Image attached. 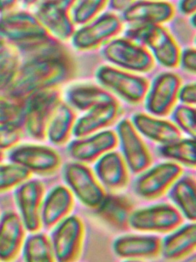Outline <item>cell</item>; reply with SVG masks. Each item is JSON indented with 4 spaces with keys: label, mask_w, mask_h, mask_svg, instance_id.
<instances>
[{
    "label": "cell",
    "mask_w": 196,
    "mask_h": 262,
    "mask_svg": "<svg viewBox=\"0 0 196 262\" xmlns=\"http://www.w3.org/2000/svg\"><path fill=\"white\" fill-rule=\"evenodd\" d=\"M125 37L148 48L158 61L167 68L179 64L180 49L166 29L159 25H138L125 32Z\"/></svg>",
    "instance_id": "cell-1"
},
{
    "label": "cell",
    "mask_w": 196,
    "mask_h": 262,
    "mask_svg": "<svg viewBox=\"0 0 196 262\" xmlns=\"http://www.w3.org/2000/svg\"><path fill=\"white\" fill-rule=\"evenodd\" d=\"M102 55L108 62L132 72H149L155 64L148 49L127 37L112 39L105 44Z\"/></svg>",
    "instance_id": "cell-2"
},
{
    "label": "cell",
    "mask_w": 196,
    "mask_h": 262,
    "mask_svg": "<svg viewBox=\"0 0 196 262\" xmlns=\"http://www.w3.org/2000/svg\"><path fill=\"white\" fill-rule=\"evenodd\" d=\"M63 177L72 193L86 207L96 209L101 204L106 194L94 172L85 164L67 163Z\"/></svg>",
    "instance_id": "cell-3"
},
{
    "label": "cell",
    "mask_w": 196,
    "mask_h": 262,
    "mask_svg": "<svg viewBox=\"0 0 196 262\" xmlns=\"http://www.w3.org/2000/svg\"><path fill=\"white\" fill-rule=\"evenodd\" d=\"M98 81L130 104H139L149 90L145 78L115 68L103 66L96 72Z\"/></svg>",
    "instance_id": "cell-4"
},
{
    "label": "cell",
    "mask_w": 196,
    "mask_h": 262,
    "mask_svg": "<svg viewBox=\"0 0 196 262\" xmlns=\"http://www.w3.org/2000/svg\"><path fill=\"white\" fill-rule=\"evenodd\" d=\"M84 237L83 222L68 216L56 226L50 239L57 262H76L80 256Z\"/></svg>",
    "instance_id": "cell-5"
},
{
    "label": "cell",
    "mask_w": 196,
    "mask_h": 262,
    "mask_svg": "<svg viewBox=\"0 0 196 262\" xmlns=\"http://www.w3.org/2000/svg\"><path fill=\"white\" fill-rule=\"evenodd\" d=\"M183 221L177 208L165 203L134 211L130 217L129 227L146 232L168 233L176 230Z\"/></svg>",
    "instance_id": "cell-6"
},
{
    "label": "cell",
    "mask_w": 196,
    "mask_h": 262,
    "mask_svg": "<svg viewBox=\"0 0 196 262\" xmlns=\"http://www.w3.org/2000/svg\"><path fill=\"white\" fill-rule=\"evenodd\" d=\"M183 169L179 164H158L137 178L134 185L135 194L144 200L162 196L181 176Z\"/></svg>",
    "instance_id": "cell-7"
},
{
    "label": "cell",
    "mask_w": 196,
    "mask_h": 262,
    "mask_svg": "<svg viewBox=\"0 0 196 262\" xmlns=\"http://www.w3.org/2000/svg\"><path fill=\"white\" fill-rule=\"evenodd\" d=\"M43 184L38 180H28L17 187L15 198L25 229L38 232L41 226V209L43 201Z\"/></svg>",
    "instance_id": "cell-8"
},
{
    "label": "cell",
    "mask_w": 196,
    "mask_h": 262,
    "mask_svg": "<svg viewBox=\"0 0 196 262\" xmlns=\"http://www.w3.org/2000/svg\"><path fill=\"white\" fill-rule=\"evenodd\" d=\"M123 158L129 170L135 174L146 170L153 163L148 147L128 119H123L117 127Z\"/></svg>",
    "instance_id": "cell-9"
},
{
    "label": "cell",
    "mask_w": 196,
    "mask_h": 262,
    "mask_svg": "<svg viewBox=\"0 0 196 262\" xmlns=\"http://www.w3.org/2000/svg\"><path fill=\"white\" fill-rule=\"evenodd\" d=\"M181 78L172 72L158 75L146 96L147 111L158 116H167L171 111L178 98Z\"/></svg>",
    "instance_id": "cell-10"
},
{
    "label": "cell",
    "mask_w": 196,
    "mask_h": 262,
    "mask_svg": "<svg viewBox=\"0 0 196 262\" xmlns=\"http://www.w3.org/2000/svg\"><path fill=\"white\" fill-rule=\"evenodd\" d=\"M11 163L17 164L30 173L50 175L55 173L61 164L59 154L46 147L23 146L11 151Z\"/></svg>",
    "instance_id": "cell-11"
},
{
    "label": "cell",
    "mask_w": 196,
    "mask_h": 262,
    "mask_svg": "<svg viewBox=\"0 0 196 262\" xmlns=\"http://www.w3.org/2000/svg\"><path fill=\"white\" fill-rule=\"evenodd\" d=\"M122 28L121 20L115 14H102L77 33L74 44L84 50L97 48L117 36Z\"/></svg>",
    "instance_id": "cell-12"
},
{
    "label": "cell",
    "mask_w": 196,
    "mask_h": 262,
    "mask_svg": "<svg viewBox=\"0 0 196 262\" xmlns=\"http://www.w3.org/2000/svg\"><path fill=\"white\" fill-rule=\"evenodd\" d=\"M118 141L115 133L104 130L72 142L68 147V152L76 162L92 163L115 148Z\"/></svg>",
    "instance_id": "cell-13"
},
{
    "label": "cell",
    "mask_w": 196,
    "mask_h": 262,
    "mask_svg": "<svg viewBox=\"0 0 196 262\" xmlns=\"http://www.w3.org/2000/svg\"><path fill=\"white\" fill-rule=\"evenodd\" d=\"M161 245L162 241L156 236L127 235L116 238L113 249L118 257L125 260L142 261L158 258L161 254Z\"/></svg>",
    "instance_id": "cell-14"
},
{
    "label": "cell",
    "mask_w": 196,
    "mask_h": 262,
    "mask_svg": "<svg viewBox=\"0 0 196 262\" xmlns=\"http://www.w3.org/2000/svg\"><path fill=\"white\" fill-rule=\"evenodd\" d=\"M25 228L19 215L13 211L0 217V262H13L25 242Z\"/></svg>",
    "instance_id": "cell-15"
},
{
    "label": "cell",
    "mask_w": 196,
    "mask_h": 262,
    "mask_svg": "<svg viewBox=\"0 0 196 262\" xmlns=\"http://www.w3.org/2000/svg\"><path fill=\"white\" fill-rule=\"evenodd\" d=\"M94 172L99 183L110 190H120L129 181L127 166L118 152L109 151L100 157L95 164Z\"/></svg>",
    "instance_id": "cell-16"
},
{
    "label": "cell",
    "mask_w": 196,
    "mask_h": 262,
    "mask_svg": "<svg viewBox=\"0 0 196 262\" xmlns=\"http://www.w3.org/2000/svg\"><path fill=\"white\" fill-rule=\"evenodd\" d=\"M175 9L166 2L138 1L123 11L126 22L138 25H159L173 17Z\"/></svg>",
    "instance_id": "cell-17"
},
{
    "label": "cell",
    "mask_w": 196,
    "mask_h": 262,
    "mask_svg": "<svg viewBox=\"0 0 196 262\" xmlns=\"http://www.w3.org/2000/svg\"><path fill=\"white\" fill-rule=\"evenodd\" d=\"M96 210L98 217L107 225L116 230L124 231L129 228L134 204L127 196L110 194L105 196Z\"/></svg>",
    "instance_id": "cell-18"
},
{
    "label": "cell",
    "mask_w": 196,
    "mask_h": 262,
    "mask_svg": "<svg viewBox=\"0 0 196 262\" xmlns=\"http://www.w3.org/2000/svg\"><path fill=\"white\" fill-rule=\"evenodd\" d=\"M74 196L67 187L58 186L43 199L41 209V222L46 228L57 225L68 217L74 206Z\"/></svg>",
    "instance_id": "cell-19"
},
{
    "label": "cell",
    "mask_w": 196,
    "mask_h": 262,
    "mask_svg": "<svg viewBox=\"0 0 196 262\" xmlns=\"http://www.w3.org/2000/svg\"><path fill=\"white\" fill-rule=\"evenodd\" d=\"M130 122L142 135L162 145L173 143L181 139L180 129L169 121L139 113L133 116Z\"/></svg>",
    "instance_id": "cell-20"
},
{
    "label": "cell",
    "mask_w": 196,
    "mask_h": 262,
    "mask_svg": "<svg viewBox=\"0 0 196 262\" xmlns=\"http://www.w3.org/2000/svg\"><path fill=\"white\" fill-rule=\"evenodd\" d=\"M195 244L196 226L193 222L165 237L161 245V254L168 261L181 260L194 251Z\"/></svg>",
    "instance_id": "cell-21"
},
{
    "label": "cell",
    "mask_w": 196,
    "mask_h": 262,
    "mask_svg": "<svg viewBox=\"0 0 196 262\" xmlns=\"http://www.w3.org/2000/svg\"><path fill=\"white\" fill-rule=\"evenodd\" d=\"M118 102L100 105L90 110L83 118L79 119L74 129L77 137L83 138L112 125L120 114Z\"/></svg>",
    "instance_id": "cell-22"
},
{
    "label": "cell",
    "mask_w": 196,
    "mask_h": 262,
    "mask_svg": "<svg viewBox=\"0 0 196 262\" xmlns=\"http://www.w3.org/2000/svg\"><path fill=\"white\" fill-rule=\"evenodd\" d=\"M169 198L184 216L195 221V180L190 175L181 176L169 189Z\"/></svg>",
    "instance_id": "cell-23"
},
{
    "label": "cell",
    "mask_w": 196,
    "mask_h": 262,
    "mask_svg": "<svg viewBox=\"0 0 196 262\" xmlns=\"http://www.w3.org/2000/svg\"><path fill=\"white\" fill-rule=\"evenodd\" d=\"M70 100L83 111L92 110L100 105L118 102L108 91L94 85L78 86L71 91Z\"/></svg>",
    "instance_id": "cell-24"
},
{
    "label": "cell",
    "mask_w": 196,
    "mask_h": 262,
    "mask_svg": "<svg viewBox=\"0 0 196 262\" xmlns=\"http://www.w3.org/2000/svg\"><path fill=\"white\" fill-rule=\"evenodd\" d=\"M24 262H57L50 238L35 232L25 240L22 248Z\"/></svg>",
    "instance_id": "cell-25"
},
{
    "label": "cell",
    "mask_w": 196,
    "mask_h": 262,
    "mask_svg": "<svg viewBox=\"0 0 196 262\" xmlns=\"http://www.w3.org/2000/svg\"><path fill=\"white\" fill-rule=\"evenodd\" d=\"M159 153L163 158L176 161L188 167H195V140L192 138L162 145L159 149Z\"/></svg>",
    "instance_id": "cell-26"
},
{
    "label": "cell",
    "mask_w": 196,
    "mask_h": 262,
    "mask_svg": "<svg viewBox=\"0 0 196 262\" xmlns=\"http://www.w3.org/2000/svg\"><path fill=\"white\" fill-rule=\"evenodd\" d=\"M73 121L71 110L64 106L60 107L49 131L51 142L56 144L64 143L69 139Z\"/></svg>",
    "instance_id": "cell-27"
},
{
    "label": "cell",
    "mask_w": 196,
    "mask_h": 262,
    "mask_svg": "<svg viewBox=\"0 0 196 262\" xmlns=\"http://www.w3.org/2000/svg\"><path fill=\"white\" fill-rule=\"evenodd\" d=\"M31 173L17 164L0 163V193L10 190L30 179Z\"/></svg>",
    "instance_id": "cell-28"
},
{
    "label": "cell",
    "mask_w": 196,
    "mask_h": 262,
    "mask_svg": "<svg viewBox=\"0 0 196 262\" xmlns=\"http://www.w3.org/2000/svg\"><path fill=\"white\" fill-rule=\"evenodd\" d=\"M172 119L177 128L195 139V109L188 105H180L175 109Z\"/></svg>",
    "instance_id": "cell-29"
},
{
    "label": "cell",
    "mask_w": 196,
    "mask_h": 262,
    "mask_svg": "<svg viewBox=\"0 0 196 262\" xmlns=\"http://www.w3.org/2000/svg\"><path fill=\"white\" fill-rule=\"evenodd\" d=\"M108 2L102 0H89L79 3L74 13L77 23H85L92 20L104 9Z\"/></svg>",
    "instance_id": "cell-30"
},
{
    "label": "cell",
    "mask_w": 196,
    "mask_h": 262,
    "mask_svg": "<svg viewBox=\"0 0 196 262\" xmlns=\"http://www.w3.org/2000/svg\"><path fill=\"white\" fill-rule=\"evenodd\" d=\"M179 63L186 71L195 72V50L193 48L186 49L180 55Z\"/></svg>",
    "instance_id": "cell-31"
},
{
    "label": "cell",
    "mask_w": 196,
    "mask_h": 262,
    "mask_svg": "<svg viewBox=\"0 0 196 262\" xmlns=\"http://www.w3.org/2000/svg\"><path fill=\"white\" fill-rule=\"evenodd\" d=\"M178 98L184 105L195 104V83H188L180 89Z\"/></svg>",
    "instance_id": "cell-32"
},
{
    "label": "cell",
    "mask_w": 196,
    "mask_h": 262,
    "mask_svg": "<svg viewBox=\"0 0 196 262\" xmlns=\"http://www.w3.org/2000/svg\"><path fill=\"white\" fill-rule=\"evenodd\" d=\"M17 135L11 130H0V148H7L15 143Z\"/></svg>",
    "instance_id": "cell-33"
},
{
    "label": "cell",
    "mask_w": 196,
    "mask_h": 262,
    "mask_svg": "<svg viewBox=\"0 0 196 262\" xmlns=\"http://www.w3.org/2000/svg\"><path fill=\"white\" fill-rule=\"evenodd\" d=\"M195 0H184L180 2L179 9L184 15H192L195 14Z\"/></svg>",
    "instance_id": "cell-34"
},
{
    "label": "cell",
    "mask_w": 196,
    "mask_h": 262,
    "mask_svg": "<svg viewBox=\"0 0 196 262\" xmlns=\"http://www.w3.org/2000/svg\"><path fill=\"white\" fill-rule=\"evenodd\" d=\"M134 1H112L110 2V7L111 9L116 11H125L130 6H132Z\"/></svg>",
    "instance_id": "cell-35"
},
{
    "label": "cell",
    "mask_w": 196,
    "mask_h": 262,
    "mask_svg": "<svg viewBox=\"0 0 196 262\" xmlns=\"http://www.w3.org/2000/svg\"><path fill=\"white\" fill-rule=\"evenodd\" d=\"M190 25L192 26V27L193 28V29H195V14H193V15H192V17L190 18Z\"/></svg>",
    "instance_id": "cell-36"
},
{
    "label": "cell",
    "mask_w": 196,
    "mask_h": 262,
    "mask_svg": "<svg viewBox=\"0 0 196 262\" xmlns=\"http://www.w3.org/2000/svg\"><path fill=\"white\" fill-rule=\"evenodd\" d=\"M3 159H4V154H2V152L0 151V163H1L2 161H3Z\"/></svg>",
    "instance_id": "cell-37"
},
{
    "label": "cell",
    "mask_w": 196,
    "mask_h": 262,
    "mask_svg": "<svg viewBox=\"0 0 196 262\" xmlns=\"http://www.w3.org/2000/svg\"><path fill=\"white\" fill-rule=\"evenodd\" d=\"M123 262H144L142 261H137V260H125Z\"/></svg>",
    "instance_id": "cell-38"
}]
</instances>
